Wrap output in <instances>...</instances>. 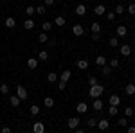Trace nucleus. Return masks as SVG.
<instances>
[{"label":"nucleus","instance_id":"obj_1","mask_svg":"<svg viewBox=\"0 0 135 133\" xmlns=\"http://www.w3.org/2000/svg\"><path fill=\"white\" fill-rule=\"evenodd\" d=\"M104 92V88H103V85H94V86H90V90H88V95L90 97H94V99H99L101 97V93Z\"/></svg>","mask_w":135,"mask_h":133},{"label":"nucleus","instance_id":"obj_2","mask_svg":"<svg viewBox=\"0 0 135 133\" xmlns=\"http://www.w3.org/2000/svg\"><path fill=\"white\" fill-rule=\"evenodd\" d=\"M16 97H18L20 101L27 99V97H29V92H27V88H25V86H22V85H18V86H16Z\"/></svg>","mask_w":135,"mask_h":133},{"label":"nucleus","instance_id":"obj_3","mask_svg":"<svg viewBox=\"0 0 135 133\" xmlns=\"http://www.w3.org/2000/svg\"><path fill=\"white\" fill-rule=\"evenodd\" d=\"M32 131L34 133H45V124L40 122V121H36V122L32 124Z\"/></svg>","mask_w":135,"mask_h":133},{"label":"nucleus","instance_id":"obj_4","mask_svg":"<svg viewBox=\"0 0 135 133\" xmlns=\"http://www.w3.org/2000/svg\"><path fill=\"white\" fill-rule=\"evenodd\" d=\"M83 32H85V29H83L81 23H76V25L72 27V34L74 36H83Z\"/></svg>","mask_w":135,"mask_h":133},{"label":"nucleus","instance_id":"obj_5","mask_svg":"<svg viewBox=\"0 0 135 133\" xmlns=\"http://www.w3.org/2000/svg\"><path fill=\"white\" fill-rule=\"evenodd\" d=\"M119 52L124 56V58H128L130 54H132V47L128 45V43H124V45H121V49H119Z\"/></svg>","mask_w":135,"mask_h":133},{"label":"nucleus","instance_id":"obj_6","mask_svg":"<svg viewBox=\"0 0 135 133\" xmlns=\"http://www.w3.org/2000/svg\"><path fill=\"white\" fill-rule=\"evenodd\" d=\"M67 124H69V128H70V130H76V128L79 126V117H70Z\"/></svg>","mask_w":135,"mask_h":133},{"label":"nucleus","instance_id":"obj_7","mask_svg":"<svg viewBox=\"0 0 135 133\" xmlns=\"http://www.w3.org/2000/svg\"><path fill=\"white\" fill-rule=\"evenodd\" d=\"M86 110H88V104L86 102H78V106H76V112L78 113H86Z\"/></svg>","mask_w":135,"mask_h":133},{"label":"nucleus","instance_id":"obj_8","mask_svg":"<svg viewBox=\"0 0 135 133\" xmlns=\"http://www.w3.org/2000/svg\"><path fill=\"white\" fill-rule=\"evenodd\" d=\"M108 102H110V106H119L121 104V97L119 95H110V99H108Z\"/></svg>","mask_w":135,"mask_h":133},{"label":"nucleus","instance_id":"obj_9","mask_svg":"<svg viewBox=\"0 0 135 133\" xmlns=\"http://www.w3.org/2000/svg\"><path fill=\"white\" fill-rule=\"evenodd\" d=\"M108 126H110V122H108L106 119H101V121H97V128H99L101 131H104V130H108Z\"/></svg>","mask_w":135,"mask_h":133},{"label":"nucleus","instance_id":"obj_10","mask_svg":"<svg viewBox=\"0 0 135 133\" xmlns=\"http://www.w3.org/2000/svg\"><path fill=\"white\" fill-rule=\"evenodd\" d=\"M34 25H36V22H32L31 18H27V20L23 22V29H25V31H31V29H34Z\"/></svg>","mask_w":135,"mask_h":133},{"label":"nucleus","instance_id":"obj_11","mask_svg":"<svg viewBox=\"0 0 135 133\" xmlns=\"http://www.w3.org/2000/svg\"><path fill=\"white\" fill-rule=\"evenodd\" d=\"M85 13H86V6H85V4H78V6H76V14L83 16Z\"/></svg>","mask_w":135,"mask_h":133},{"label":"nucleus","instance_id":"obj_12","mask_svg":"<svg viewBox=\"0 0 135 133\" xmlns=\"http://www.w3.org/2000/svg\"><path fill=\"white\" fill-rule=\"evenodd\" d=\"M126 32H128L126 25H119V27H117V31H115V34H117L119 38H123V36H126Z\"/></svg>","mask_w":135,"mask_h":133},{"label":"nucleus","instance_id":"obj_13","mask_svg":"<svg viewBox=\"0 0 135 133\" xmlns=\"http://www.w3.org/2000/svg\"><path fill=\"white\" fill-rule=\"evenodd\" d=\"M27 67H29L31 70L38 68V60H36V58H29V60H27Z\"/></svg>","mask_w":135,"mask_h":133},{"label":"nucleus","instance_id":"obj_14","mask_svg":"<svg viewBox=\"0 0 135 133\" xmlns=\"http://www.w3.org/2000/svg\"><path fill=\"white\" fill-rule=\"evenodd\" d=\"M4 25H6L7 29H13V27L16 25V22H15V18H13V16H9V18H6V22H4Z\"/></svg>","mask_w":135,"mask_h":133},{"label":"nucleus","instance_id":"obj_15","mask_svg":"<svg viewBox=\"0 0 135 133\" xmlns=\"http://www.w3.org/2000/svg\"><path fill=\"white\" fill-rule=\"evenodd\" d=\"M70 76H72V74H70V70H63L61 72V76H60V81H69V79H70Z\"/></svg>","mask_w":135,"mask_h":133},{"label":"nucleus","instance_id":"obj_16","mask_svg":"<svg viewBox=\"0 0 135 133\" xmlns=\"http://www.w3.org/2000/svg\"><path fill=\"white\" fill-rule=\"evenodd\" d=\"M104 11H106V7H104L103 4H99V6H95V7H94V13H95V14H99V16L104 14Z\"/></svg>","mask_w":135,"mask_h":133},{"label":"nucleus","instance_id":"obj_17","mask_svg":"<svg viewBox=\"0 0 135 133\" xmlns=\"http://www.w3.org/2000/svg\"><path fill=\"white\" fill-rule=\"evenodd\" d=\"M95 65H97V67H104V65H106V58H104L103 54L95 58Z\"/></svg>","mask_w":135,"mask_h":133},{"label":"nucleus","instance_id":"obj_18","mask_svg":"<svg viewBox=\"0 0 135 133\" xmlns=\"http://www.w3.org/2000/svg\"><path fill=\"white\" fill-rule=\"evenodd\" d=\"M47 81H49V83L60 81V79H58V74H56V72H49V76H47Z\"/></svg>","mask_w":135,"mask_h":133},{"label":"nucleus","instance_id":"obj_19","mask_svg":"<svg viewBox=\"0 0 135 133\" xmlns=\"http://www.w3.org/2000/svg\"><path fill=\"white\" fill-rule=\"evenodd\" d=\"M78 68H79V70H86V68H88V61H86V60H79V61H78Z\"/></svg>","mask_w":135,"mask_h":133},{"label":"nucleus","instance_id":"obj_20","mask_svg":"<svg viewBox=\"0 0 135 133\" xmlns=\"http://www.w3.org/2000/svg\"><path fill=\"white\" fill-rule=\"evenodd\" d=\"M43 106H45V108H52V106H54V99H52V97H45V99H43Z\"/></svg>","mask_w":135,"mask_h":133},{"label":"nucleus","instance_id":"obj_21","mask_svg":"<svg viewBox=\"0 0 135 133\" xmlns=\"http://www.w3.org/2000/svg\"><path fill=\"white\" fill-rule=\"evenodd\" d=\"M124 92L128 93V95H133V93H135V85L128 83V85H126V88H124Z\"/></svg>","mask_w":135,"mask_h":133},{"label":"nucleus","instance_id":"obj_22","mask_svg":"<svg viewBox=\"0 0 135 133\" xmlns=\"http://www.w3.org/2000/svg\"><path fill=\"white\" fill-rule=\"evenodd\" d=\"M92 106H94V110H97V112H103V101H99V99H95Z\"/></svg>","mask_w":135,"mask_h":133},{"label":"nucleus","instance_id":"obj_23","mask_svg":"<svg viewBox=\"0 0 135 133\" xmlns=\"http://www.w3.org/2000/svg\"><path fill=\"white\" fill-rule=\"evenodd\" d=\"M9 102H11V104H13V106H15V108H16V106H20V99H18V97H16V95H11V97H9Z\"/></svg>","mask_w":135,"mask_h":133},{"label":"nucleus","instance_id":"obj_24","mask_svg":"<svg viewBox=\"0 0 135 133\" xmlns=\"http://www.w3.org/2000/svg\"><path fill=\"white\" fill-rule=\"evenodd\" d=\"M90 29H92V32H101V23L99 22H92Z\"/></svg>","mask_w":135,"mask_h":133},{"label":"nucleus","instance_id":"obj_25","mask_svg":"<svg viewBox=\"0 0 135 133\" xmlns=\"http://www.w3.org/2000/svg\"><path fill=\"white\" fill-rule=\"evenodd\" d=\"M29 113H31V115H34V117H36V115H40V106L32 104L31 108H29Z\"/></svg>","mask_w":135,"mask_h":133},{"label":"nucleus","instance_id":"obj_26","mask_svg":"<svg viewBox=\"0 0 135 133\" xmlns=\"http://www.w3.org/2000/svg\"><path fill=\"white\" fill-rule=\"evenodd\" d=\"M117 113H119V106H110V108H108V115H110V117H115Z\"/></svg>","mask_w":135,"mask_h":133},{"label":"nucleus","instance_id":"obj_27","mask_svg":"<svg viewBox=\"0 0 135 133\" xmlns=\"http://www.w3.org/2000/svg\"><path fill=\"white\" fill-rule=\"evenodd\" d=\"M34 9H36V14H40V16H43V14H45V4H40V6H38V7H34Z\"/></svg>","mask_w":135,"mask_h":133},{"label":"nucleus","instance_id":"obj_28","mask_svg":"<svg viewBox=\"0 0 135 133\" xmlns=\"http://www.w3.org/2000/svg\"><path fill=\"white\" fill-rule=\"evenodd\" d=\"M54 23H56L58 27H63V25H65V16H56Z\"/></svg>","mask_w":135,"mask_h":133},{"label":"nucleus","instance_id":"obj_29","mask_svg":"<svg viewBox=\"0 0 135 133\" xmlns=\"http://www.w3.org/2000/svg\"><path fill=\"white\" fill-rule=\"evenodd\" d=\"M34 13H36V9H34L32 6H27V7H25V14H27L29 18H31V16H32V14H34Z\"/></svg>","mask_w":135,"mask_h":133},{"label":"nucleus","instance_id":"obj_30","mask_svg":"<svg viewBox=\"0 0 135 133\" xmlns=\"http://www.w3.org/2000/svg\"><path fill=\"white\" fill-rule=\"evenodd\" d=\"M133 113H135V110H133V108H130V106H128V108L124 110V117H128V119H130V117H133Z\"/></svg>","mask_w":135,"mask_h":133},{"label":"nucleus","instance_id":"obj_31","mask_svg":"<svg viewBox=\"0 0 135 133\" xmlns=\"http://www.w3.org/2000/svg\"><path fill=\"white\" fill-rule=\"evenodd\" d=\"M38 41H40V43H47V41H49V36H47L45 32H42V34L38 36Z\"/></svg>","mask_w":135,"mask_h":133},{"label":"nucleus","instance_id":"obj_32","mask_svg":"<svg viewBox=\"0 0 135 133\" xmlns=\"http://www.w3.org/2000/svg\"><path fill=\"white\" fill-rule=\"evenodd\" d=\"M47 58H49V52H45V51L38 52V60H42V61H45Z\"/></svg>","mask_w":135,"mask_h":133},{"label":"nucleus","instance_id":"obj_33","mask_svg":"<svg viewBox=\"0 0 135 133\" xmlns=\"http://www.w3.org/2000/svg\"><path fill=\"white\" fill-rule=\"evenodd\" d=\"M108 45H110V47H117V45H119V38H110V41H108Z\"/></svg>","mask_w":135,"mask_h":133},{"label":"nucleus","instance_id":"obj_34","mask_svg":"<svg viewBox=\"0 0 135 133\" xmlns=\"http://www.w3.org/2000/svg\"><path fill=\"white\" fill-rule=\"evenodd\" d=\"M7 92H9V86H7L6 83H2V85H0V93H4V95H6Z\"/></svg>","mask_w":135,"mask_h":133},{"label":"nucleus","instance_id":"obj_35","mask_svg":"<svg viewBox=\"0 0 135 133\" xmlns=\"http://www.w3.org/2000/svg\"><path fill=\"white\" fill-rule=\"evenodd\" d=\"M42 25H43V32H47V31H51V29H52V23H51V22H43Z\"/></svg>","mask_w":135,"mask_h":133},{"label":"nucleus","instance_id":"obj_36","mask_svg":"<svg viewBox=\"0 0 135 133\" xmlns=\"http://www.w3.org/2000/svg\"><path fill=\"white\" fill-rule=\"evenodd\" d=\"M101 72H103L104 76H110V72H112V67H106V65H104V67H101Z\"/></svg>","mask_w":135,"mask_h":133},{"label":"nucleus","instance_id":"obj_37","mask_svg":"<svg viewBox=\"0 0 135 133\" xmlns=\"http://www.w3.org/2000/svg\"><path fill=\"white\" fill-rule=\"evenodd\" d=\"M124 7H123V6H115V11H114V13H115V14H123V13H124Z\"/></svg>","mask_w":135,"mask_h":133},{"label":"nucleus","instance_id":"obj_38","mask_svg":"<svg viewBox=\"0 0 135 133\" xmlns=\"http://www.w3.org/2000/svg\"><path fill=\"white\" fill-rule=\"evenodd\" d=\"M110 67H112V68H117V67H119V60H117V58L110 60Z\"/></svg>","mask_w":135,"mask_h":133},{"label":"nucleus","instance_id":"obj_39","mask_svg":"<svg viewBox=\"0 0 135 133\" xmlns=\"http://www.w3.org/2000/svg\"><path fill=\"white\" fill-rule=\"evenodd\" d=\"M117 122H119V126H128V117H123V119H119Z\"/></svg>","mask_w":135,"mask_h":133},{"label":"nucleus","instance_id":"obj_40","mask_svg":"<svg viewBox=\"0 0 135 133\" xmlns=\"http://www.w3.org/2000/svg\"><path fill=\"white\" fill-rule=\"evenodd\" d=\"M86 126H88V128H94V126H97V121H95V119H88Z\"/></svg>","mask_w":135,"mask_h":133},{"label":"nucleus","instance_id":"obj_41","mask_svg":"<svg viewBox=\"0 0 135 133\" xmlns=\"http://www.w3.org/2000/svg\"><path fill=\"white\" fill-rule=\"evenodd\" d=\"M126 11H128V14H135V4H130Z\"/></svg>","mask_w":135,"mask_h":133},{"label":"nucleus","instance_id":"obj_42","mask_svg":"<svg viewBox=\"0 0 135 133\" xmlns=\"http://www.w3.org/2000/svg\"><path fill=\"white\" fill-rule=\"evenodd\" d=\"M106 18H108V20H114V18H115V13H114V11L106 13Z\"/></svg>","mask_w":135,"mask_h":133},{"label":"nucleus","instance_id":"obj_43","mask_svg":"<svg viewBox=\"0 0 135 133\" xmlns=\"http://www.w3.org/2000/svg\"><path fill=\"white\" fill-rule=\"evenodd\" d=\"M88 85H90V86H94V85H97V79H95V77H90V79H88Z\"/></svg>","mask_w":135,"mask_h":133},{"label":"nucleus","instance_id":"obj_44","mask_svg":"<svg viewBox=\"0 0 135 133\" xmlns=\"http://www.w3.org/2000/svg\"><path fill=\"white\" fill-rule=\"evenodd\" d=\"M99 38H101V34H99V32H92V40L94 41H97Z\"/></svg>","mask_w":135,"mask_h":133},{"label":"nucleus","instance_id":"obj_45","mask_svg":"<svg viewBox=\"0 0 135 133\" xmlns=\"http://www.w3.org/2000/svg\"><path fill=\"white\" fill-rule=\"evenodd\" d=\"M65 86H67V83H65V81H60V83H58V88H60V90H65Z\"/></svg>","mask_w":135,"mask_h":133},{"label":"nucleus","instance_id":"obj_46","mask_svg":"<svg viewBox=\"0 0 135 133\" xmlns=\"http://www.w3.org/2000/svg\"><path fill=\"white\" fill-rule=\"evenodd\" d=\"M0 133H11V128L9 126H4V128L0 130Z\"/></svg>","mask_w":135,"mask_h":133},{"label":"nucleus","instance_id":"obj_47","mask_svg":"<svg viewBox=\"0 0 135 133\" xmlns=\"http://www.w3.org/2000/svg\"><path fill=\"white\" fill-rule=\"evenodd\" d=\"M128 133H135V126H128V130H126Z\"/></svg>","mask_w":135,"mask_h":133},{"label":"nucleus","instance_id":"obj_48","mask_svg":"<svg viewBox=\"0 0 135 133\" xmlns=\"http://www.w3.org/2000/svg\"><path fill=\"white\" fill-rule=\"evenodd\" d=\"M43 2H45V6H52V4H54L56 0H43Z\"/></svg>","mask_w":135,"mask_h":133},{"label":"nucleus","instance_id":"obj_49","mask_svg":"<svg viewBox=\"0 0 135 133\" xmlns=\"http://www.w3.org/2000/svg\"><path fill=\"white\" fill-rule=\"evenodd\" d=\"M74 133H85V130H79V128H76V131Z\"/></svg>","mask_w":135,"mask_h":133},{"label":"nucleus","instance_id":"obj_50","mask_svg":"<svg viewBox=\"0 0 135 133\" xmlns=\"http://www.w3.org/2000/svg\"><path fill=\"white\" fill-rule=\"evenodd\" d=\"M133 108H135V102H133Z\"/></svg>","mask_w":135,"mask_h":133},{"label":"nucleus","instance_id":"obj_51","mask_svg":"<svg viewBox=\"0 0 135 133\" xmlns=\"http://www.w3.org/2000/svg\"><path fill=\"white\" fill-rule=\"evenodd\" d=\"M133 63H135V58H133Z\"/></svg>","mask_w":135,"mask_h":133},{"label":"nucleus","instance_id":"obj_52","mask_svg":"<svg viewBox=\"0 0 135 133\" xmlns=\"http://www.w3.org/2000/svg\"><path fill=\"white\" fill-rule=\"evenodd\" d=\"M20 133H25V131H20Z\"/></svg>","mask_w":135,"mask_h":133}]
</instances>
